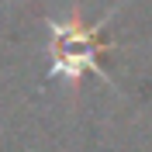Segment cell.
Here are the masks:
<instances>
[{"label":"cell","mask_w":152,"mask_h":152,"mask_svg":"<svg viewBox=\"0 0 152 152\" xmlns=\"http://www.w3.org/2000/svg\"><path fill=\"white\" fill-rule=\"evenodd\" d=\"M118 7H121V4H118ZM118 7H111L104 18L94 21V24H83L76 10L66 21H56V18L45 21V28H48V59H52V62H48V80H66L69 86H76L86 73H94V76H100L104 83H111L114 90H118V83L107 76V69L97 62L104 52L114 48V42H104L100 31H104L107 21L118 14Z\"/></svg>","instance_id":"cell-1"}]
</instances>
